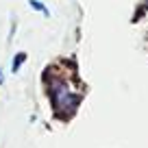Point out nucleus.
<instances>
[{"instance_id":"nucleus-3","label":"nucleus","mask_w":148,"mask_h":148,"mask_svg":"<svg viewBox=\"0 0 148 148\" xmlns=\"http://www.w3.org/2000/svg\"><path fill=\"white\" fill-rule=\"evenodd\" d=\"M28 5H31L35 11H39V13H44V15H50V11L46 9V5H44V2H39V0H28Z\"/></svg>"},{"instance_id":"nucleus-1","label":"nucleus","mask_w":148,"mask_h":148,"mask_svg":"<svg viewBox=\"0 0 148 148\" xmlns=\"http://www.w3.org/2000/svg\"><path fill=\"white\" fill-rule=\"evenodd\" d=\"M48 98H50L52 109H55L57 116L68 118V116H72L74 109L79 107L83 94L74 92L68 85V81H63V79H50L48 81Z\"/></svg>"},{"instance_id":"nucleus-4","label":"nucleus","mask_w":148,"mask_h":148,"mask_svg":"<svg viewBox=\"0 0 148 148\" xmlns=\"http://www.w3.org/2000/svg\"><path fill=\"white\" fill-rule=\"evenodd\" d=\"M2 81H5V79H2V70H0V85H2Z\"/></svg>"},{"instance_id":"nucleus-2","label":"nucleus","mask_w":148,"mask_h":148,"mask_svg":"<svg viewBox=\"0 0 148 148\" xmlns=\"http://www.w3.org/2000/svg\"><path fill=\"white\" fill-rule=\"evenodd\" d=\"M24 61H26V55H24V52H18V55L13 57V65H11V72L15 74L20 68H22V63H24Z\"/></svg>"}]
</instances>
